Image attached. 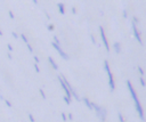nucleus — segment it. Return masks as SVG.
I'll use <instances>...</instances> for the list:
<instances>
[{
	"instance_id": "nucleus-1",
	"label": "nucleus",
	"mask_w": 146,
	"mask_h": 122,
	"mask_svg": "<svg viewBox=\"0 0 146 122\" xmlns=\"http://www.w3.org/2000/svg\"><path fill=\"white\" fill-rule=\"evenodd\" d=\"M127 87H128V89H129V91H130V95H131L133 101H135V107H136V109H137V112H138V115H139L140 120L144 121V120H145L144 109H143L141 104H140V101H139V98L137 97V93H136V91H135V89H133V87H132V84H131V82H130L129 80H127Z\"/></svg>"
},
{
	"instance_id": "nucleus-2",
	"label": "nucleus",
	"mask_w": 146,
	"mask_h": 122,
	"mask_svg": "<svg viewBox=\"0 0 146 122\" xmlns=\"http://www.w3.org/2000/svg\"><path fill=\"white\" fill-rule=\"evenodd\" d=\"M91 104H92V111L96 112L97 116L102 120V122H105V119H106V109L103 108L102 106L95 104V103H91Z\"/></svg>"
},
{
	"instance_id": "nucleus-3",
	"label": "nucleus",
	"mask_w": 146,
	"mask_h": 122,
	"mask_svg": "<svg viewBox=\"0 0 146 122\" xmlns=\"http://www.w3.org/2000/svg\"><path fill=\"white\" fill-rule=\"evenodd\" d=\"M104 66H105V70L107 72V76H108V84H110V89L113 91L115 89V83H114V79H113V74H112V71L110 68V64L107 60L104 62Z\"/></svg>"
},
{
	"instance_id": "nucleus-4",
	"label": "nucleus",
	"mask_w": 146,
	"mask_h": 122,
	"mask_svg": "<svg viewBox=\"0 0 146 122\" xmlns=\"http://www.w3.org/2000/svg\"><path fill=\"white\" fill-rule=\"evenodd\" d=\"M62 79H63V81H64V83H65L66 88L68 89V91H70L71 96H73V97H74L76 100H80V96L76 93V91H75V89L72 87V84H70V83H68V81L66 80V78H65V76H62Z\"/></svg>"
},
{
	"instance_id": "nucleus-5",
	"label": "nucleus",
	"mask_w": 146,
	"mask_h": 122,
	"mask_svg": "<svg viewBox=\"0 0 146 122\" xmlns=\"http://www.w3.org/2000/svg\"><path fill=\"white\" fill-rule=\"evenodd\" d=\"M99 32H100V36H102V40H103V43L106 48V51H110V46H108V42H107V38H106V34H105V31L103 29V26H99Z\"/></svg>"
},
{
	"instance_id": "nucleus-6",
	"label": "nucleus",
	"mask_w": 146,
	"mask_h": 122,
	"mask_svg": "<svg viewBox=\"0 0 146 122\" xmlns=\"http://www.w3.org/2000/svg\"><path fill=\"white\" fill-rule=\"evenodd\" d=\"M51 44H52V47H54V48H55V49L58 51V54H59V55H60V56H62L64 59H66V60H67V59H70L68 55H67V54H66V52H65V51H64V50L60 48V46H59V44H56V43H54V42H52Z\"/></svg>"
},
{
	"instance_id": "nucleus-7",
	"label": "nucleus",
	"mask_w": 146,
	"mask_h": 122,
	"mask_svg": "<svg viewBox=\"0 0 146 122\" xmlns=\"http://www.w3.org/2000/svg\"><path fill=\"white\" fill-rule=\"evenodd\" d=\"M132 30H133V34H135V38L137 39V41H138L140 44H143V40H141L140 32L138 31V29H137V26H136V23H133V22H132Z\"/></svg>"
},
{
	"instance_id": "nucleus-8",
	"label": "nucleus",
	"mask_w": 146,
	"mask_h": 122,
	"mask_svg": "<svg viewBox=\"0 0 146 122\" xmlns=\"http://www.w3.org/2000/svg\"><path fill=\"white\" fill-rule=\"evenodd\" d=\"M82 100L84 101V104L87 105V107H88L90 111H92V104H91L92 101H90V100H89L88 98H86V97H84V98H82Z\"/></svg>"
},
{
	"instance_id": "nucleus-9",
	"label": "nucleus",
	"mask_w": 146,
	"mask_h": 122,
	"mask_svg": "<svg viewBox=\"0 0 146 122\" xmlns=\"http://www.w3.org/2000/svg\"><path fill=\"white\" fill-rule=\"evenodd\" d=\"M48 60H49V63L51 64V67H52L54 70H57V68H58V66H57V64H56V62H54V59H52V57H49V58H48Z\"/></svg>"
},
{
	"instance_id": "nucleus-10",
	"label": "nucleus",
	"mask_w": 146,
	"mask_h": 122,
	"mask_svg": "<svg viewBox=\"0 0 146 122\" xmlns=\"http://www.w3.org/2000/svg\"><path fill=\"white\" fill-rule=\"evenodd\" d=\"M114 49H115V51H116L117 54L121 51V46H120L119 42H114Z\"/></svg>"
},
{
	"instance_id": "nucleus-11",
	"label": "nucleus",
	"mask_w": 146,
	"mask_h": 122,
	"mask_svg": "<svg viewBox=\"0 0 146 122\" xmlns=\"http://www.w3.org/2000/svg\"><path fill=\"white\" fill-rule=\"evenodd\" d=\"M58 9H59V13H60V14H64V13H65V11H64L65 8H64V5H63L62 2L58 3Z\"/></svg>"
},
{
	"instance_id": "nucleus-12",
	"label": "nucleus",
	"mask_w": 146,
	"mask_h": 122,
	"mask_svg": "<svg viewBox=\"0 0 146 122\" xmlns=\"http://www.w3.org/2000/svg\"><path fill=\"white\" fill-rule=\"evenodd\" d=\"M117 116H119V120H120V122H124V119H123V116H122V114L119 112L117 113Z\"/></svg>"
},
{
	"instance_id": "nucleus-13",
	"label": "nucleus",
	"mask_w": 146,
	"mask_h": 122,
	"mask_svg": "<svg viewBox=\"0 0 146 122\" xmlns=\"http://www.w3.org/2000/svg\"><path fill=\"white\" fill-rule=\"evenodd\" d=\"M21 38L23 39V41H24L25 43H29V41H27V39H26V36H25V34H21Z\"/></svg>"
},
{
	"instance_id": "nucleus-14",
	"label": "nucleus",
	"mask_w": 146,
	"mask_h": 122,
	"mask_svg": "<svg viewBox=\"0 0 146 122\" xmlns=\"http://www.w3.org/2000/svg\"><path fill=\"white\" fill-rule=\"evenodd\" d=\"M139 81H140V84H141L143 87H145V81H144V76H140Z\"/></svg>"
},
{
	"instance_id": "nucleus-15",
	"label": "nucleus",
	"mask_w": 146,
	"mask_h": 122,
	"mask_svg": "<svg viewBox=\"0 0 146 122\" xmlns=\"http://www.w3.org/2000/svg\"><path fill=\"white\" fill-rule=\"evenodd\" d=\"M39 91H40V93H41L42 98H43V99H46V95H44V91H43L42 89H39Z\"/></svg>"
},
{
	"instance_id": "nucleus-16",
	"label": "nucleus",
	"mask_w": 146,
	"mask_h": 122,
	"mask_svg": "<svg viewBox=\"0 0 146 122\" xmlns=\"http://www.w3.org/2000/svg\"><path fill=\"white\" fill-rule=\"evenodd\" d=\"M138 71H139V73H140V76H144V70H143L141 67H138Z\"/></svg>"
},
{
	"instance_id": "nucleus-17",
	"label": "nucleus",
	"mask_w": 146,
	"mask_h": 122,
	"mask_svg": "<svg viewBox=\"0 0 146 122\" xmlns=\"http://www.w3.org/2000/svg\"><path fill=\"white\" fill-rule=\"evenodd\" d=\"M64 100L66 101V104H67V105H70V104H71V99H68V98H67V97H65V96H64Z\"/></svg>"
},
{
	"instance_id": "nucleus-18",
	"label": "nucleus",
	"mask_w": 146,
	"mask_h": 122,
	"mask_svg": "<svg viewBox=\"0 0 146 122\" xmlns=\"http://www.w3.org/2000/svg\"><path fill=\"white\" fill-rule=\"evenodd\" d=\"M34 70H35V71H36V72H38V73H39V72H40V70H39V66H38V65H36V64H35V65H34Z\"/></svg>"
},
{
	"instance_id": "nucleus-19",
	"label": "nucleus",
	"mask_w": 146,
	"mask_h": 122,
	"mask_svg": "<svg viewBox=\"0 0 146 122\" xmlns=\"http://www.w3.org/2000/svg\"><path fill=\"white\" fill-rule=\"evenodd\" d=\"M29 117H30V120H31V122H34V117L32 116V114H29Z\"/></svg>"
},
{
	"instance_id": "nucleus-20",
	"label": "nucleus",
	"mask_w": 146,
	"mask_h": 122,
	"mask_svg": "<svg viewBox=\"0 0 146 122\" xmlns=\"http://www.w3.org/2000/svg\"><path fill=\"white\" fill-rule=\"evenodd\" d=\"M8 50H9V51H13V47H11V44H10V43L8 44Z\"/></svg>"
},
{
	"instance_id": "nucleus-21",
	"label": "nucleus",
	"mask_w": 146,
	"mask_h": 122,
	"mask_svg": "<svg viewBox=\"0 0 146 122\" xmlns=\"http://www.w3.org/2000/svg\"><path fill=\"white\" fill-rule=\"evenodd\" d=\"M91 41H92V42L96 44V40H95V38H94V35H92V34H91Z\"/></svg>"
},
{
	"instance_id": "nucleus-22",
	"label": "nucleus",
	"mask_w": 146,
	"mask_h": 122,
	"mask_svg": "<svg viewBox=\"0 0 146 122\" xmlns=\"http://www.w3.org/2000/svg\"><path fill=\"white\" fill-rule=\"evenodd\" d=\"M5 103H6V105H7V106H9V107L11 106V104H10V103H9L8 100H5Z\"/></svg>"
},
{
	"instance_id": "nucleus-23",
	"label": "nucleus",
	"mask_w": 146,
	"mask_h": 122,
	"mask_svg": "<svg viewBox=\"0 0 146 122\" xmlns=\"http://www.w3.org/2000/svg\"><path fill=\"white\" fill-rule=\"evenodd\" d=\"M62 117H63V120H64V121H66V115H65L64 113H62Z\"/></svg>"
},
{
	"instance_id": "nucleus-24",
	"label": "nucleus",
	"mask_w": 146,
	"mask_h": 122,
	"mask_svg": "<svg viewBox=\"0 0 146 122\" xmlns=\"http://www.w3.org/2000/svg\"><path fill=\"white\" fill-rule=\"evenodd\" d=\"M48 29H49V31H52L54 26H52V25H48Z\"/></svg>"
},
{
	"instance_id": "nucleus-25",
	"label": "nucleus",
	"mask_w": 146,
	"mask_h": 122,
	"mask_svg": "<svg viewBox=\"0 0 146 122\" xmlns=\"http://www.w3.org/2000/svg\"><path fill=\"white\" fill-rule=\"evenodd\" d=\"M9 16H10V17H11V18H14V14H13V13H11V11H9Z\"/></svg>"
},
{
	"instance_id": "nucleus-26",
	"label": "nucleus",
	"mask_w": 146,
	"mask_h": 122,
	"mask_svg": "<svg viewBox=\"0 0 146 122\" xmlns=\"http://www.w3.org/2000/svg\"><path fill=\"white\" fill-rule=\"evenodd\" d=\"M34 60H35L36 63H39V58H38V57H34Z\"/></svg>"
},
{
	"instance_id": "nucleus-27",
	"label": "nucleus",
	"mask_w": 146,
	"mask_h": 122,
	"mask_svg": "<svg viewBox=\"0 0 146 122\" xmlns=\"http://www.w3.org/2000/svg\"><path fill=\"white\" fill-rule=\"evenodd\" d=\"M0 35H2V32H1V31H0Z\"/></svg>"
}]
</instances>
